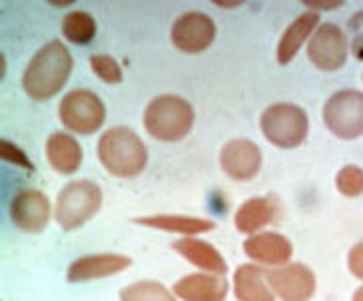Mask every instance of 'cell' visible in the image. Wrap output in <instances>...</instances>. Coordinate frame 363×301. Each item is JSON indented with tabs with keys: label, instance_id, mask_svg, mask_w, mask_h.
<instances>
[{
	"label": "cell",
	"instance_id": "1",
	"mask_svg": "<svg viewBox=\"0 0 363 301\" xmlns=\"http://www.w3.org/2000/svg\"><path fill=\"white\" fill-rule=\"evenodd\" d=\"M72 55L65 43L50 40L43 48H38L24 69L23 89L33 101H50L52 97L65 89L72 72Z\"/></svg>",
	"mask_w": 363,
	"mask_h": 301
},
{
	"label": "cell",
	"instance_id": "2",
	"mask_svg": "<svg viewBox=\"0 0 363 301\" xmlns=\"http://www.w3.org/2000/svg\"><path fill=\"white\" fill-rule=\"evenodd\" d=\"M99 161L106 173L117 179H135L147 169L149 150L143 139L127 127H113L105 131L96 147Z\"/></svg>",
	"mask_w": 363,
	"mask_h": 301
},
{
	"label": "cell",
	"instance_id": "3",
	"mask_svg": "<svg viewBox=\"0 0 363 301\" xmlns=\"http://www.w3.org/2000/svg\"><path fill=\"white\" fill-rule=\"evenodd\" d=\"M143 125L152 139L161 143H177L185 139L195 125V109L183 97L161 94L147 104Z\"/></svg>",
	"mask_w": 363,
	"mask_h": 301
},
{
	"label": "cell",
	"instance_id": "4",
	"mask_svg": "<svg viewBox=\"0 0 363 301\" xmlns=\"http://www.w3.org/2000/svg\"><path fill=\"white\" fill-rule=\"evenodd\" d=\"M103 207V189L93 181H71L60 189L57 205H55V219L62 231L81 229L93 219Z\"/></svg>",
	"mask_w": 363,
	"mask_h": 301
},
{
	"label": "cell",
	"instance_id": "5",
	"mask_svg": "<svg viewBox=\"0 0 363 301\" xmlns=\"http://www.w3.org/2000/svg\"><path fill=\"white\" fill-rule=\"evenodd\" d=\"M261 133L277 149H297L309 135V116L299 104L275 103L261 113Z\"/></svg>",
	"mask_w": 363,
	"mask_h": 301
},
{
	"label": "cell",
	"instance_id": "6",
	"mask_svg": "<svg viewBox=\"0 0 363 301\" xmlns=\"http://www.w3.org/2000/svg\"><path fill=\"white\" fill-rule=\"evenodd\" d=\"M59 119L62 127L74 135H93L105 123V103L89 89H74L60 99Z\"/></svg>",
	"mask_w": 363,
	"mask_h": 301
},
{
	"label": "cell",
	"instance_id": "7",
	"mask_svg": "<svg viewBox=\"0 0 363 301\" xmlns=\"http://www.w3.org/2000/svg\"><path fill=\"white\" fill-rule=\"evenodd\" d=\"M323 123L328 131L341 141L363 137V93L343 89L329 97L323 104Z\"/></svg>",
	"mask_w": 363,
	"mask_h": 301
},
{
	"label": "cell",
	"instance_id": "8",
	"mask_svg": "<svg viewBox=\"0 0 363 301\" xmlns=\"http://www.w3.org/2000/svg\"><path fill=\"white\" fill-rule=\"evenodd\" d=\"M307 57L319 70L333 72L343 69L350 57V38L337 24H319L307 43Z\"/></svg>",
	"mask_w": 363,
	"mask_h": 301
},
{
	"label": "cell",
	"instance_id": "9",
	"mask_svg": "<svg viewBox=\"0 0 363 301\" xmlns=\"http://www.w3.org/2000/svg\"><path fill=\"white\" fill-rule=\"evenodd\" d=\"M267 283L277 300L305 301L315 295L317 278L305 263H283L267 269Z\"/></svg>",
	"mask_w": 363,
	"mask_h": 301
},
{
	"label": "cell",
	"instance_id": "10",
	"mask_svg": "<svg viewBox=\"0 0 363 301\" xmlns=\"http://www.w3.org/2000/svg\"><path fill=\"white\" fill-rule=\"evenodd\" d=\"M217 26L205 12L191 11L181 14L171 26V43L185 55H201L211 47Z\"/></svg>",
	"mask_w": 363,
	"mask_h": 301
},
{
	"label": "cell",
	"instance_id": "11",
	"mask_svg": "<svg viewBox=\"0 0 363 301\" xmlns=\"http://www.w3.org/2000/svg\"><path fill=\"white\" fill-rule=\"evenodd\" d=\"M11 221L16 229L24 233H40L47 229L52 217L50 199L38 189H21L11 201Z\"/></svg>",
	"mask_w": 363,
	"mask_h": 301
},
{
	"label": "cell",
	"instance_id": "12",
	"mask_svg": "<svg viewBox=\"0 0 363 301\" xmlns=\"http://www.w3.org/2000/svg\"><path fill=\"white\" fill-rule=\"evenodd\" d=\"M221 171L237 183L253 181L263 167V153L251 139H231L219 153Z\"/></svg>",
	"mask_w": 363,
	"mask_h": 301
},
{
	"label": "cell",
	"instance_id": "13",
	"mask_svg": "<svg viewBox=\"0 0 363 301\" xmlns=\"http://www.w3.org/2000/svg\"><path fill=\"white\" fill-rule=\"evenodd\" d=\"M130 266H133V259L121 253L82 255L69 266L67 281L84 283V281H94V279L113 278V275L123 273L125 269H129Z\"/></svg>",
	"mask_w": 363,
	"mask_h": 301
},
{
	"label": "cell",
	"instance_id": "14",
	"mask_svg": "<svg viewBox=\"0 0 363 301\" xmlns=\"http://www.w3.org/2000/svg\"><path fill=\"white\" fill-rule=\"evenodd\" d=\"M245 255L259 266L277 267L291 261L293 243L289 237L277 231H257L249 235L243 243Z\"/></svg>",
	"mask_w": 363,
	"mask_h": 301
},
{
	"label": "cell",
	"instance_id": "15",
	"mask_svg": "<svg viewBox=\"0 0 363 301\" xmlns=\"http://www.w3.org/2000/svg\"><path fill=\"white\" fill-rule=\"evenodd\" d=\"M173 293L183 301H223L229 293V283L219 273H193L179 279Z\"/></svg>",
	"mask_w": 363,
	"mask_h": 301
},
{
	"label": "cell",
	"instance_id": "16",
	"mask_svg": "<svg viewBox=\"0 0 363 301\" xmlns=\"http://www.w3.org/2000/svg\"><path fill=\"white\" fill-rule=\"evenodd\" d=\"M171 249L181 255L187 263L199 267L201 271H209V273H227V261L217 247L211 243L197 239V235H185L183 239H179L171 245Z\"/></svg>",
	"mask_w": 363,
	"mask_h": 301
},
{
	"label": "cell",
	"instance_id": "17",
	"mask_svg": "<svg viewBox=\"0 0 363 301\" xmlns=\"http://www.w3.org/2000/svg\"><path fill=\"white\" fill-rule=\"evenodd\" d=\"M45 155L48 165L60 175H74L82 165V147L67 131H57L48 137Z\"/></svg>",
	"mask_w": 363,
	"mask_h": 301
},
{
	"label": "cell",
	"instance_id": "18",
	"mask_svg": "<svg viewBox=\"0 0 363 301\" xmlns=\"http://www.w3.org/2000/svg\"><path fill=\"white\" fill-rule=\"evenodd\" d=\"M319 24H321L319 23V12L307 11L303 14H299L285 28V33L279 38V45H277V62L281 67L289 65L293 58L299 55V50L303 48L305 43H309V38L315 33Z\"/></svg>",
	"mask_w": 363,
	"mask_h": 301
},
{
	"label": "cell",
	"instance_id": "19",
	"mask_svg": "<svg viewBox=\"0 0 363 301\" xmlns=\"http://www.w3.org/2000/svg\"><path fill=\"white\" fill-rule=\"evenodd\" d=\"M133 223L147 229L177 233V235H203L217 229V223L213 219L193 217V215H147V217H135Z\"/></svg>",
	"mask_w": 363,
	"mask_h": 301
},
{
	"label": "cell",
	"instance_id": "20",
	"mask_svg": "<svg viewBox=\"0 0 363 301\" xmlns=\"http://www.w3.org/2000/svg\"><path fill=\"white\" fill-rule=\"evenodd\" d=\"M235 297L241 301H271L275 300V293L267 283V269L245 263L239 266L233 273Z\"/></svg>",
	"mask_w": 363,
	"mask_h": 301
},
{
	"label": "cell",
	"instance_id": "21",
	"mask_svg": "<svg viewBox=\"0 0 363 301\" xmlns=\"http://www.w3.org/2000/svg\"><path fill=\"white\" fill-rule=\"evenodd\" d=\"M277 217V203L271 197H253L241 203L235 213V229L243 235L263 231Z\"/></svg>",
	"mask_w": 363,
	"mask_h": 301
},
{
	"label": "cell",
	"instance_id": "22",
	"mask_svg": "<svg viewBox=\"0 0 363 301\" xmlns=\"http://www.w3.org/2000/svg\"><path fill=\"white\" fill-rule=\"evenodd\" d=\"M62 35L72 45H89L96 36V21L84 11L69 12L62 21Z\"/></svg>",
	"mask_w": 363,
	"mask_h": 301
},
{
	"label": "cell",
	"instance_id": "23",
	"mask_svg": "<svg viewBox=\"0 0 363 301\" xmlns=\"http://www.w3.org/2000/svg\"><path fill=\"white\" fill-rule=\"evenodd\" d=\"M118 297L123 301H169L175 297V293H171L159 281H137L127 285Z\"/></svg>",
	"mask_w": 363,
	"mask_h": 301
},
{
	"label": "cell",
	"instance_id": "24",
	"mask_svg": "<svg viewBox=\"0 0 363 301\" xmlns=\"http://www.w3.org/2000/svg\"><path fill=\"white\" fill-rule=\"evenodd\" d=\"M335 187L343 197L359 199L363 195V169L359 165H343L335 175Z\"/></svg>",
	"mask_w": 363,
	"mask_h": 301
},
{
	"label": "cell",
	"instance_id": "25",
	"mask_svg": "<svg viewBox=\"0 0 363 301\" xmlns=\"http://www.w3.org/2000/svg\"><path fill=\"white\" fill-rule=\"evenodd\" d=\"M89 62H91V70L106 84H118V82L123 81V69H121V65L113 57H108V55H93V57L89 58Z\"/></svg>",
	"mask_w": 363,
	"mask_h": 301
},
{
	"label": "cell",
	"instance_id": "26",
	"mask_svg": "<svg viewBox=\"0 0 363 301\" xmlns=\"http://www.w3.org/2000/svg\"><path fill=\"white\" fill-rule=\"evenodd\" d=\"M0 159L16 167H23L26 171H35V165L26 157V153L9 139H0Z\"/></svg>",
	"mask_w": 363,
	"mask_h": 301
},
{
	"label": "cell",
	"instance_id": "27",
	"mask_svg": "<svg viewBox=\"0 0 363 301\" xmlns=\"http://www.w3.org/2000/svg\"><path fill=\"white\" fill-rule=\"evenodd\" d=\"M347 31H350V53L357 60H363V11L355 12L350 18Z\"/></svg>",
	"mask_w": 363,
	"mask_h": 301
},
{
	"label": "cell",
	"instance_id": "28",
	"mask_svg": "<svg viewBox=\"0 0 363 301\" xmlns=\"http://www.w3.org/2000/svg\"><path fill=\"white\" fill-rule=\"evenodd\" d=\"M347 269H350V273H352L353 278L363 281V241L355 243L350 249V253H347Z\"/></svg>",
	"mask_w": 363,
	"mask_h": 301
},
{
	"label": "cell",
	"instance_id": "29",
	"mask_svg": "<svg viewBox=\"0 0 363 301\" xmlns=\"http://www.w3.org/2000/svg\"><path fill=\"white\" fill-rule=\"evenodd\" d=\"M303 6H307L309 11L315 12H329V11H337L345 4V0H299Z\"/></svg>",
	"mask_w": 363,
	"mask_h": 301
},
{
	"label": "cell",
	"instance_id": "30",
	"mask_svg": "<svg viewBox=\"0 0 363 301\" xmlns=\"http://www.w3.org/2000/svg\"><path fill=\"white\" fill-rule=\"evenodd\" d=\"M211 2L219 9H237V6L245 4L247 0H211Z\"/></svg>",
	"mask_w": 363,
	"mask_h": 301
},
{
	"label": "cell",
	"instance_id": "31",
	"mask_svg": "<svg viewBox=\"0 0 363 301\" xmlns=\"http://www.w3.org/2000/svg\"><path fill=\"white\" fill-rule=\"evenodd\" d=\"M48 4H52V6H57V9H65V6H71L74 4L77 0H47Z\"/></svg>",
	"mask_w": 363,
	"mask_h": 301
},
{
	"label": "cell",
	"instance_id": "32",
	"mask_svg": "<svg viewBox=\"0 0 363 301\" xmlns=\"http://www.w3.org/2000/svg\"><path fill=\"white\" fill-rule=\"evenodd\" d=\"M353 300L363 301V285H362V288H357V290H355V293H353Z\"/></svg>",
	"mask_w": 363,
	"mask_h": 301
},
{
	"label": "cell",
	"instance_id": "33",
	"mask_svg": "<svg viewBox=\"0 0 363 301\" xmlns=\"http://www.w3.org/2000/svg\"><path fill=\"white\" fill-rule=\"evenodd\" d=\"M362 81H363V77H362Z\"/></svg>",
	"mask_w": 363,
	"mask_h": 301
}]
</instances>
